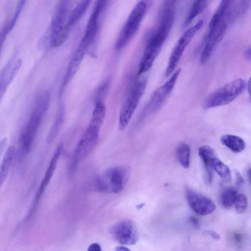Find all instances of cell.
Listing matches in <instances>:
<instances>
[{"label":"cell","mask_w":251,"mask_h":251,"mask_svg":"<svg viewBox=\"0 0 251 251\" xmlns=\"http://www.w3.org/2000/svg\"><path fill=\"white\" fill-rule=\"evenodd\" d=\"M199 155L204 164L207 172L208 180L211 182L212 179V169L211 167V163L214 158L216 157L213 149L208 145H203L199 149Z\"/></svg>","instance_id":"ac0fdd59"},{"label":"cell","mask_w":251,"mask_h":251,"mask_svg":"<svg viewBox=\"0 0 251 251\" xmlns=\"http://www.w3.org/2000/svg\"><path fill=\"white\" fill-rule=\"evenodd\" d=\"M90 2V0L80 1L72 10L66 25V29L68 32L70 28L76 24L85 14Z\"/></svg>","instance_id":"ffe728a7"},{"label":"cell","mask_w":251,"mask_h":251,"mask_svg":"<svg viewBox=\"0 0 251 251\" xmlns=\"http://www.w3.org/2000/svg\"><path fill=\"white\" fill-rule=\"evenodd\" d=\"M130 176V169L128 166L110 168L97 177L95 189L102 193H119L124 189Z\"/></svg>","instance_id":"3957f363"},{"label":"cell","mask_w":251,"mask_h":251,"mask_svg":"<svg viewBox=\"0 0 251 251\" xmlns=\"http://www.w3.org/2000/svg\"><path fill=\"white\" fill-rule=\"evenodd\" d=\"M50 94L44 91L37 98L30 118L24 128L20 138L21 152L28 153L32 145L42 119L50 105Z\"/></svg>","instance_id":"7a4b0ae2"},{"label":"cell","mask_w":251,"mask_h":251,"mask_svg":"<svg viewBox=\"0 0 251 251\" xmlns=\"http://www.w3.org/2000/svg\"><path fill=\"white\" fill-rule=\"evenodd\" d=\"M63 147V144L60 143L58 145L53 152L36 196L34 201L35 205L38 202L43 193L51 179L55 171L57 162L60 156Z\"/></svg>","instance_id":"9a60e30c"},{"label":"cell","mask_w":251,"mask_h":251,"mask_svg":"<svg viewBox=\"0 0 251 251\" xmlns=\"http://www.w3.org/2000/svg\"><path fill=\"white\" fill-rule=\"evenodd\" d=\"M87 50L80 44L78 45L69 63L63 81V87L69 83L77 72Z\"/></svg>","instance_id":"2e32d148"},{"label":"cell","mask_w":251,"mask_h":251,"mask_svg":"<svg viewBox=\"0 0 251 251\" xmlns=\"http://www.w3.org/2000/svg\"><path fill=\"white\" fill-rule=\"evenodd\" d=\"M248 200L247 197L243 194L237 196L234 205L236 212L238 214L244 213L247 207Z\"/></svg>","instance_id":"f1b7e54d"},{"label":"cell","mask_w":251,"mask_h":251,"mask_svg":"<svg viewBox=\"0 0 251 251\" xmlns=\"http://www.w3.org/2000/svg\"><path fill=\"white\" fill-rule=\"evenodd\" d=\"M235 174L236 176L237 183L239 184H242L243 182V179L240 173L238 171H236Z\"/></svg>","instance_id":"e575fe53"},{"label":"cell","mask_w":251,"mask_h":251,"mask_svg":"<svg viewBox=\"0 0 251 251\" xmlns=\"http://www.w3.org/2000/svg\"><path fill=\"white\" fill-rule=\"evenodd\" d=\"M87 251H101V249L99 244L95 243L89 246Z\"/></svg>","instance_id":"1f68e13d"},{"label":"cell","mask_w":251,"mask_h":251,"mask_svg":"<svg viewBox=\"0 0 251 251\" xmlns=\"http://www.w3.org/2000/svg\"><path fill=\"white\" fill-rule=\"evenodd\" d=\"M70 1L61 0L57 3L51 21L50 44L57 47L63 43L68 32L66 30Z\"/></svg>","instance_id":"52a82bcc"},{"label":"cell","mask_w":251,"mask_h":251,"mask_svg":"<svg viewBox=\"0 0 251 251\" xmlns=\"http://www.w3.org/2000/svg\"><path fill=\"white\" fill-rule=\"evenodd\" d=\"M177 159L184 168H188L190 163V148L188 144L181 143L177 147L176 151Z\"/></svg>","instance_id":"484cf974"},{"label":"cell","mask_w":251,"mask_h":251,"mask_svg":"<svg viewBox=\"0 0 251 251\" xmlns=\"http://www.w3.org/2000/svg\"><path fill=\"white\" fill-rule=\"evenodd\" d=\"M247 88L248 93L250 96V98L251 100V77L249 78L248 83H247Z\"/></svg>","instance_id":"74e56055"},{"label":"cell","mask_w":251,"mask_h":251,"mask_svg":"<svg viewBox=\"0 0 251 251\" xmlns=\"http://www.w3.org/2000/svg\"><path fill=\"white\" fill-rule=\"evenodd\" d=\"M100 127L89 123L82 133L74 152L69 166L70 174L74 173L78 163L87 157L96 146Z\"/></svg>","instance_id":"8992f818"},{"label":"cell","mask_w":251,"mask_h":251,"mask_svg":"<svg viewBox=\"0 0 251 251\" xmlns=\"http://www.w3.org/2000/svg\"><path fill=\"white\" fill-rule=\"evenodd\" d=\"M245 54L247 58L251 59V46L246 50Z\"/></svg>","instance_id":"8d00e7d4"},{"label":"cell","mask_w":251,"mask_h":251,"mask_svg":"<svg viewBox=\"0 0 251 251\" xmlns=\"http://www.w3.org/2000/svg\"><path fill=\"white\" fill-rule=\"evenodd\" d=\"M146 85V79H142L136 81L131 87L120 110L119 120L120 130H124L127 126L145 92Z\"/></svg>","instance_id":"ba28073f"},{"label":"cell","mask_w":251,"mask_h":251,"mask_svg":"<svg viewBox=\"0 0 251 251\" xmlns=\"http://www.w3.org/2000/svg\"><path fill=\"white\" fill-rule=\"evenodd\" d=\"M64 113V107H60L48 135L47 141L48 143H52L59 132L63 123Z\"/></svg>","instance_id":"603a6c76"},{"label":"cell","mask_w":251,"mask_h":251,"mask_svg":"<svg viewBox=\"0 0 251 251\" xmlns=\"http://www.w3.org/2000/svg\"><path fill=\"white\" fill-rule=\"evenodd\" d=\"M106 2L105 0H98L89 17L85 33L80 42L88 48L96 38L100 17L106 5Z\"/></svg>","instance_id":"5bb4252c"},{"label":"cell","mask_w":251,"mask_h":251,"mask_svg":"<svg viewBox=\"0 0 251 251\" xmlns=\"http://www.w3.org/2000/svg\"><path fill=\"white\" fill-rule=\"evenodd\" d=\"M15 155V148L10 146L5 151L0 167V186L5 182L8 176Z\"/></svg>","instance_id":"7402d4cb"},{"label":"cell","mask_w":251,"mask_h":251,"mask_svg":"<svg viewBox=\"0 0 251 251\" xmlns=\"http://www.w3.org/2000/svg\"><path fill=\"white\" fill-rule=\"evenodd\" d=\"M190 222L191 223V224L195 227V228H199L200 227V224L198 220V219L193 216H191L189 218V219Z\"/></svg>","instance_id":"d6a6232c"},{"label":"cell","mask_w":251,"mask_h":251,"mask_svg":"<svg viewBox=\"0 0 251 251\" xmlns=\"http://www.w3.org/2000/svg\"><path fill=\"white\" fill-rule=\"evenodd\" d=\"M231 2L227 0H223L220 2L209 22L207 33L214 30L224 19Z\"/></svg>","instance_id":"d6986e66"},{"label":"cell","mask_w":251,"mask_h":251,"mask_svg":"<svg viewBox=\"0 0 251 251\" xmlns=\"http://www.w3.org/2000/svg\"><path fill=\"white\" fill-rule=\"evenodd\" d=\"M246 81L237 78L230 81L211 93L204 101L203 107L207 109L228 104L244 91Z\"/></svg>","instance_id":"277c9868"},{"label":"cell","mask_w":251,"mask_h":251,"mask_svg":"<svg viewBox=\"0 0 251 251\" xmlns=\"http://www.w3.org/2000/svg\"><path fill=\"white\" fill-rule=\"evenodd\" d=\"M211 167L224 181L226 182H230L231 174L229 168L217 157L212 161Z\"/></svg>","instance_id":"cb8c5ba5"},{"label":"cell","mask_w":251,"mask_h":251,"mask_svg":"<svg viewBox=\"0 0 251 251\" xmlns=\"http://www.w3.org/2000/svg\"><path fill=\"white\" fill-rule=\"evenodd\" d=\"M202 20L199 21L195 25L189 28L177 41L170 54L165 76L172 75L181 59L185 49L192 41V39L203 25Z\"/></svg>","instance_id":"9c48e42d"},{"label":"cell","mask_w":251,"mask_h":251,"mask_svg":"<svg viewBox=\"0 0 251 251\" xmlns=\"http://www.w3.org/2000/svg\"><path fill=\"white\" fill-rule=\"evenodd\" d=\"M185 196L190 207L198 215H207L216 209L215 204L212 200L189 188L185 190Z\"/></svg>","instance_id":"4fadbf2b"},{"label":"cell","mask_w":251,"mask_h":251,"mask_svg":"<svg viewBox=\"0 0 251 251\" xmlns=\"http://www.w3.org/2000/svg\"><path fill=\"white\" fill-rule=\"evenodd\" d=\"M147 9V3L140 1L130 12L116 42L117 50L125 47L134 37L146 13Z\"/></svg>","instance_id":"5b68a950"},{"label":"cell","mask_w":251,"mask_h":251,"mask_svg":"<svg viewBox=\"0 0 251 251\" xmlns=\"http://www.w3.org/2000/svg\"><path fill=\"white\" fill-rule=\"evenodd\" d=\"M25 1L21 0L19 1V3L16 7V9L14 12L12 18L11 19L9 23L5 25L3 29L1 31L0 33V40L1 45H2L3 40H4L7 33L13 28L14 26L17 19H18L19 15L21 12L22 7L24 4Z\"/></svg>","instance_id":"83f0119b"},{"label":"cell","mask_w":251,"mask_h":251,"mask_svg":"<svg viewBox=\"0 0 251 251\" xmlns=\"http://www.w3.org/2000/svg\"><path fill=\"white\" fill-rule=\"evenodd\" d=\"M227 28V23L224 19L210 33L206 34L205 44L200 55V62L205 64L210 58L216 47L223 38Z\"/></svg>","instance_id":"7c38bea8"},{"label":"cell","mask_w":251,"mask_h":251,"mask_svg":"<svg viewBox=\"0 0 251 251\" xmlns=\"http://www.w3.org/2000/svg\"><path fill=\"white\" fill-rule=\"evenodd\" d=\"M221 143L235 153H239L244 150L246 143L239 136L232 134H225L221 137Z\"/></svg>","instance_id":"44dd1931"},{"label":"cell","mask_w":251,"mask_h":251,"mask_svg":"<svg viewBox=\"0 0 251 251\" xmlns=\"http://www.w3.org/2000/svg\"><path fill=\"white\" fill-rule=\"evenodd\" d=\"M247 174H248V177L251 182V168H250L248 170Z\"/></svg>","instance_id":"f35d334b"},{"label":"cell","mask_w":251,"mask_h":251,"mask_svg":"<svg viewBox=\"0 0 251 251\" xmlns=\"http://www.w3.org/2000/svg\"><path fill=\"white\" fill-rule=\"evenodd\" d=\"M144 205H145V204H144V203H141V204H140L139 205H138L137 206V208L138 209H141V208H142L144 206Z\"/></svg>","instance_id":"ab89813d"},{"label":"cell","mask_w":251,"mask_h":251,"mask_svg":"<svg viewBox=\"0 0 251 251\" xmlns=\"http://www.w3.org/2000/svg\"><path fill=\"white\" fill-rule=\"evenodd\" d=\"M237 195V191L233 187L226 188L221 197V201L223 207L227 209L232 207Z\"/></svg>","instance_id":"4316f807"},{"label":"cell","mask_w":251,"mask_h":251,"mask_svg":"<svg viewBox=\"0 0 251 251\" xmlns=\"http://www.w3.org/2000/svg\"><path fill=\"white\" fill-rule=\"evenodd\" d=\"M7 140L6 138H3L0 143V154H2L3 151L4 150V149L5 148L6 145H7Z\"/></svg>","instance_id":"836d02e7"},{"label":"cell","mask_w":251,"mask_h":251,"mask_svg":"<svg viewBox=\"0 0 251 251\" xmlns=\"http://www.w3.org/2000/svg\"><path fill=\"white\" fill-rule=\"evenodd\" d=\"M114 251H130V250L124 246H118L115 248Z\"/></svg>","instance_id":"d590c367"},{"label":"cell","mask_w":251,"mask_h":251,"mask_svg":"<svg viewBox=\"0 0 251 251\" xmlns=\"http://www.w3.org/2000/svg\"><path fill=\"white\" fill-rule=\"evenodd\" d=\"M207 5V0H195L189 11L187 17L185 19L184 25H188L193 20L206 8Z\"/></svg>","instance_id":"d4e9b609"},{"label":"cell","mask_w":251,"mask_h":251,"mask_svg":"<svg viewBox=\"0 0 251 251\" xmlns=\"http://www.w3.org/2000/svg\"><path fill=\"white\" fill-rule=\"evenodd\" d=\"M109 232L122 245H134L139 239L135 225L128 219L122 220L114 224L110 228Z\"/></svg>","instance_id":"8fae6325"},{"label":"cell","mask_w":251,"mask_h":251,"mask_svg":"<svg viewBox=\"0 0 251 251\" xmlns=\"http://www.w3.org/2000/svg\"><path fill=\"white\" fill-rule=\"evenodd\" d=\"M176 13V1H164L159 15L157 28L151 35L141 58L138 75L148 71L152 67L173 25Z\"/></svg>","instance_id":"6da1fadb"},{"label":"cell","mask_w":251,"mask_h":251,"mask_svg":"<svg viewBox=\"0 0 251 251\" xmlns=\"http://www.w3.org/2000/svg\"><path fill=\"white\" fill-rule=\"evenodd\" d=\"M204 233L205 234L209 235L215 240H219L221 238L220 234L213 230H205L204 231Z\"/></svg>","instance_id":"4dcf8cb0"},{"label":"cell","mask_w":251,"mask_h":251,"mask_svg":"<svg viewBox=\"0 0 251 251\" xmlns=\"http://www.w3.org/2000/svg\"><path fill=\"white\" fill-rule=\"evenodd\" d=\"M12 61H9L7 65L4 68L0 75V95L2 97L3 93L6 90L7 86L12 81L14 77L18 73L22 65V60L18 59L13 65Z\"/></svg>","instance_id":"e0dca14e"},{"label":"cell","mask_w":251,"mask_h":251,"mask_svg":"<svg viewBox=\"0 0 251 251\" xmlns=\"http://www.w3.org/2000/svg\"><path fill=\"white\" fill-rule=\"evenodd\" d=\"M180 72V69L174 72L170 78L153 92L145 107L144 114L153 113L162 106L175 87Z\"/></svg>","instance_id":"30bf717a"},{"label":"cell","mask_w":251,"mask_h":251,"mask_svg":"<svg viewBox=\"0 0 251 251\" xmlns=\"http://www.w3.org/2000/svg\"><path fill=\"white\" fill-rule=\"evenodd\" d=\"M232 238L234 242L237 245H240L243 242V235L237 232L232 233Z\"/></svg>","instance_id":"f546056e"}]
</instances>
